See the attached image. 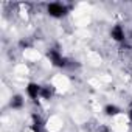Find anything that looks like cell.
<instances>
[{"mask_svg":"<svg viewBox=\"0 0 132 132\" xmlns=\"http://www.w3.org/2000/svg\"><path fill=\"white\" fill-rule=\"evenodd\" d=\"M48 59L53 62V65H56V67H64V65L67 64V59L62 57V54L57 50H50L48 51Z\"/></svg>","mask_w":132,"mask_h":132,"instance_id":"obj_1","label":"cell"},{"mask_svg":"<svg viewBox=\"0 0 132 132\" xmlns=\"http://www.w3.org/2000/svg\"><path fill=\"white\" fill-rule=\"evenodd\" d=\"M47 11L53 17H62L65 13H67V10H65V6L62 3H50L47 6Z\"/></svg>","mask_w":132,"mask_h":132,"instance_id":"obj_2","label":"cell"},{"mask_svg":"<svg viewBox=\"0 0 132 132\" xmlns=\"http://www.w3.org/2000/svg\"><path fill=\"white\" fill-rule=\"evenodd\" d=\"M40 90H42V87L39 84H36V82H30L28 87H27V93H28V96L31 100H36L40 95Z\"/></svg>","mask_w":132,"mask_h":132,"instance_id":"obj_3","label":"cell"},{"mask_svg":"<svg viewBox=\"0 0 132 132\" xmlns=\"http://www.w3.org/2000/svg\"><path fill=\"white\" fill-rule=\"evenodd\" d=\"M110 36H112L113 40L121 42V40H124V30H123L120 25H115V27L110 30Z\"/></svg>","mask_w":132,"mask_h":132,"instance_id":"obj_4","label":"cell"},{"mask_svg":"<svg viewBox=\"0 0 132 132\" xmlns=\"http://www.w3.org/2000/svg\"><path fill=\"white\" fill-rule=\"evenodd\" d=\"M53 93H54V89H53L51 86H44L42 90H40V96H42L44 100H50V98L53 96Z\"/></svg>","mask_w":132,"mask_h":132,"instance_id":"obj_5","label":"cell"},{"mask_svg":"<svg viewBox=\"0 0 132 132\" xmlns=\"http://www.w3.org/2000/svg\"><path fill=\"white\" fill-rule=\"evenodd\" d=\"M42 127H44V123H42L40 117L33 115V130L34 132H42Z\"/></svg>","mask_w":132,"mask_h":132,"instance_id":"obj_6","label":"cell"},{"mask_svg":"<svg viewBox=\"0 0 132 132\" xmlns=\"http://www.w3.org/2000/svg\"><path fill=\"white\" fill-rule=\"evenodd\" d=\"M22 106H23V100H22V96L17 95V96H14V98L11 100V107H13V109H20Z\"/></svg>","mask_w":132,"mask_h":132,"instance_id":"obj_7","label":"cell"},{"mask_svg":"<svg viewBox=\"0 0 132 132\" xmlns=\"http://www.w3.org/2000/svg\"><path fill=\"white\" fill-rule=\"evenodd\" d=\"M104 112H106V115H117L118 112H120V109L117 107V106H112V104H109V106H106V109H104Z\"/></svg>","mask_w":132,"mask_h":132,"instance_id":"obj_8","label":"cell"},{"mask_svg":"<svg viewBox=\"0 0 132 132\" xmlns=\"http://www.w3.org/2000/svg\"><path fill=\"white\" fill-rule=\"evenodd\" d=\"M129 117H130V120H132V109H130V112H129Z\"/></svg>","mask_w":132,"mask_h":132,"instance_id":"obj_9","label":"cell"}]
</instances>
